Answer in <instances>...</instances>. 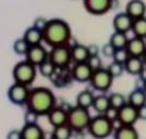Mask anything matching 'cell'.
<instances>
[{
	"instance_id": "obj_1",
	"label": "cell",
	"mask_w": 146,
	"mask_h": 139,
	"mask_svg": "<svg viewBox=\"0 0 146 139\" xmlns=\"http://www.w3.org/2000/svg\"><path fill=\"white\" fill-rule=\"evenodd\" d=\"M26 106L27 110L33 111L38 116H48L56 106V98L49 88L36 87L31 89Z\"/></svg>"
},
{
	"instance_id": "obj_2",
	"label": "cell",
	"mask_w": 146,
	"mask_h": 139,
	"mask_svg": "<svg viewBox=\"0 0 146 139\" xmlns=\"http://www.w3.org/2000/svg\"><path fill=\"white\" fill-rule=\"evenodd\" d=\"M72 32L70 25L62 18H51L43 31V40L50 48L66 45L71 40Z\"/></svg>"
},
{
	"instance_id": "obj_3",
	"label": "cell",
	"mask_w": 146,
	"mask_h": 139,
	"mask_svg": "<svg viewBox=\"0 0 146 139\" xmlns=\"http://www.w3.org/2000/svg\"><path fill=\"white\" fill-rule=\"evenodd\" d=\"M115 122L110 121L105 115H96L91 118L88 132L94 139H106L115 133Z\"/></svg>"
},
{
	"instance_id": "obj_4",
	"label": "cell",
	"mask_w": 146,
	"mask_h": 139,
	"mask_svg": "<svg viewBox=\"0 0 146 139\" xmlns=\"http://www.w3.org/2000/svg\"><path fill=\"white\" fill-rule=\"evenodd\" d=\"M91 118L93 117L90 116L88 109H83L76 105L68 110L67 124L72 128L73 132H83L84 129H88Z\"/></svg>"
},
{
	"instance_id": "obj_5",
	"label": "cell",
	"mask_w": 146,
	"mask_h": 139,
	"mask_svg": "<svg viewBox=\"0 0 146 139\" xmlns=\"http://www.w3.org/2000/svg\"><path fill=\"white\" fill-rule=\"evenodd\" d=\"M12 77L15 83H20V84L29 87L35 81L36 67L31 62H28L27 60L20 61L15 65V67L12 70Z\"/></svg>"
},
{
	"instance_id": "obj_6",
	"label": "cell",
	"mask_w": 146,
	"mask_h": 139,
	"mask_svg": "<svg viewBox=\"0 0 146 139\" xmlns=\"http://www.w3.org/2000/svg\"><path fill=\"white\" fill-rule=\"evenodd\" d=\"M49 59L56 66V68H66L72 62L71 46L66 44L51 48V50L49 51Z\"/></svg>"
},
{
	"instance_id": "obj_7",
	"label": "cell",
	"mask_w": 146,
	"mask_h": 139,
	"mask_svg": "<svg viewBox=\"0 0 146 139\" xmlns=\"http://www.w3.org/2000/svg\"><path fill=\"white\" fill-rule=\"evenodd\" d=\"M113 80H115V78L112 77V75L110 73L108 70L102 67V68L98 70V71H94L93 76H91V80H90V84L95 90L105 93L111 88Z\"/></svg>"
},
{
	"instance_id": "obj_8",
	"label": "cell",
	"mask_w": 146,
	"mask_h": 139,
	"mask_svg": "<svg viewBox=\"0 0 146 139\" xmlns=\"http://www.w3.org/2000/svg\"><path fill=\"white\" fill-rule=\"evenodd\" d=\"M29 92L31 89L27 86L13 82V84L7 90V98L12 104L22 106V105H26L27 100H28Z\"/></svg>"
},
{
	"instance_id": "obj_9",
	"label": "cell",
	"mask_w": 146,
	"mask_h": 139,
	"mask_svg": "<svg viewBox=\"0 0 146 139\" xmlns=\"http://www.w3.org/2000/svg\"><path fill=\"white\" fill-rule=\"evenodd\" d=\"M113 0H83L85 10L91 15H105L112 9Z\"/></svg>"
},
{
	"instance_id": "obj_10",
	"label": "cell",
	"mask_w": 146,
	"mask_h": 139,
	"mask_svg": "<svg viewBox=\"0 0 146 139\" xmlns=\"http://www.w3.org/2000/svg\"><path fill=\"white\" fill-rule=\"evenodd\" d=\"M25 56L27 61L31 62L32 65H34L35 67H38L39 65H42L44 61H46L49 59V51L42 44L33 45V46H29L28 51H27Z\"/></svg>"
},
{
	"instance_id": "obj_11",
	"label": "cell",
	"mask_w": 146,
	"mask_h": 139,
	"mask_svg": "<svg viewBox=\"0 0 146 139\" xmlns=\"http://www.w3.org/2000/svg\"><path fill=\"white\" fill-rule=\"evenodd\" d=\"M139 121L138 109L134 108L133 105L127 104L122 109H119L118 114V123L121 126H134Z\"/></svg>"
},
{
	"instance_id": "obj_12",
	"label": "cell",
	"mask_w": 146,
	"mask_h": 139,
	"mask_svg": "<svg viewBox=\"0 0 146 139\" xmlns=\"http://www.w3.org/2000/svg\"><path fill=\"white\" fill-rule=\"evenodd\" d=\"M94 71L88 65V62H82V63H74V66L72 67L71 75L72 78L79 83H85L90 82L91 76H93Z\"/></svg>"
},
{
	"instance_id": "obj_13",
	"label": "cell",
	"mask_w": 146,
	"mask_h": 139,
	"mask_svg": "<svg viewBox=\"0 0 146 139\" xmlns=\"http://www.w3.org/2000/svg\"><path fill=\"white\" fill-rule=\"evenodd\" d=\"M133 23H134V20L124 11V12L117 13V15L113 17L112 26H113L115 32L128 33V32L131 31V28H133Z\"/></svg>"
},
{
	"instance_id": "obj_14",
	"label": "cell",
	"mask_w": 146,
	"mask_h": 139,
	"mask_svg": "<svg viewBox=\"0 0 146 139\" xmlns=\"http://www.w3.org/2000/svg\"><path fill=\"white\" fill-rule=\"evenodd\" d=\"M67 117H68V110L60 108V106H55L48 115L49 122L54 128L67 124Z\"/></svg>"
},
{
	"instance_id": "obj_15",
	"label": "cell",
	"mask_w": 146,
	"mask_h": 139,
	"mask_svg": "<svg viewBox=\"0 0 146 139\" xmlns=\"http://www.w3.org/2000/svg\"><path fill=\"white\" fill-rule=\"evenodd\" d=\"M127 50L130 56L134 57H143V55L146 51V40L139 37L129 38V41L127 44Z\"/></svg>"
},
{
	"instance_id": "obj_16",
	"label": "cell",
	"mask_w": 146,
	"mask_h": 139,
	"mask_svg": "<svg viewBox=\"0 0 146 139\" xmlns=\"http://www.w3.org/2000/svg\"><path fill=\"white\" fill-rule=\"evenodd\" d=\"M125 12L133 20L143 18L146 15V4L143 0H130L125 6Z\"/></svg>"
},
{
	"instance_id": "obj_17",
	"label": "cell",
	"mask_w": 146,
	"mask_h": 139,
	"mask_svg": "<svg viewBox=\"0 0 146 139\" xmlns=\"http://www.w3.org/2000/svg\"><path fill=\"white\" fill-rule=\"evenodd\" d=\"M71 55H72V61L74 63L86 62L90 57L88 46L83 44H78V43L71 46Z\"/></svg>"
},
{
	"instance_id": "obj_18",
	"label": "cell",
	"mask_w": 146,
	"mask_h": 139,
	"mask_svg": "<svg viewBox=\"0 0 146 139\" xmlns=\"http://www.w3.org/2000/svg\"><path fill=\"white\" fill-rule=\"evenodd\" d=\"M22 139H44V131L42 127L36 124H25L21 129Z\"/></svg>"
},
{
	"instance_id": "obj_19",
	"label": "cell",
	"mask_w": 146,
	"mask_h": 139,
	"mask_svg": "<svg viewBox=\"0 0 146 139\" xmlns=\"http://www.w3.org/2000/svg\"><path fill=\"white\" fill-rule=\"evenodd\" d=\"M113 139H139V133L134 126L117 127L113 133Z\"/></svg>"
},
{
	"instance_id": "obj_20",
	"label": "cell",
	"mask_w": 146,
	"mask_h": 139,
	"mask_svg": "<svg viewBox=\"0 0 146 139\" xmlns=\"http://www.w3.org/2000/svg\"><path fill=\"white\" fill-rule=\"evenodd\" d=\"M144 67H145V63H144L141 57L130 56L129 59H128V61L124 63L125 72L129 73V75H131V76H139Z\"/></svg>"
},
{
	"instance_id": "obj_21",
	"label": "cell",
	"mask_w": 146,
	"mask_h": 139,
	"mask_svg": "<svg viewBox=\"0 0 146 139\" xmlns=\"http://www.w3.org/2000/svg\"><path fill=\"white\" fill-rule=\"evenodd\" d=\"M127 99H128V104L139 109L141 106L146 105V92L143 88H135L133 92H130V94L128 95Z\"/></svg>"
},
{
	"instance_id": "obj_22",
	"label": "cell",
	"mask_w": 146,
	"mask_h": 139,
	"mask_svg": "<svg viewBox=\"0 0 146 139\" xmlns=\"http://www.w3.org/2000/svg\"><path fill=\"white\" fill-rule=\"evenodd\" d=\"M27 43L29 44V46H33V45H39L42 44L43 40V32L36 29L35 27H29V28H27L23 33V37H22Z\"/></svg>"
},
{
	"instance_id": "obj_23",
	"label": "cell",
	"mask_w": 146,
	"mask_h": 139,
	"mask_svg": "<svg viewBox=\"0 0 146 139\" xmlns=\"http://www.w3.org/2000/svg\"><path fill=\"white\" fill-rule=\"evenodd\" d=\"M94 100H95V95L93 94V92H90L88 89L85 90H82L76 98V105L79 106V108H83V109H90L93 108V104H94Z\"/></svg>"
},
{
	"instance_id": "obj_24",
	"label": "cell",
	"mask_w": 146,
	"mask_h": 139,
	"mask_svg": "<svg viewBox=\"0 0 146 139\" xmlns=\"http://www.w3.org/2000/svg\"><path fill=\"white\" fill-rule=\"evenodd\" d=\"M111 108L110 104V96L106 94H100L95 96L94 104H93V109L96 111L98 115H105V112Z\"/></svg>"
},
{
	"instance_id": "obj_25",
	"label": "cell",
	"mask_w": 146,
	"mask_h": 139,
	"mask_svg": "<svg viewBox=\"0 0 146 139\" xmlns=\"http://www.w3.org/2000/svg\"><path fill=\"white\" fill-rule=\"evenodd\" d=\"M129 41L127 33H122V32H113L110 37L108 43L111 44L115 49H123L127 48V44Z\"/></svg>"
},
{
	"instance_id": "obj_26",
	"label": "cell",
	"mask_w": 146,
	"mask_h": 139,
	"mask_svg": "<svg viewBox=\"0 0 146 139\" xmlns=\"http://www.w3.org/2000/svg\"><path fill=\"white\" fill-rule=\"evenodd\" d=\"M73 131L68 124H63L60 127H55L52 131V139H71Z\"/></svg>"
},
{
	"instance_id": "obj_27",
	"label": "cell",
	"mask_w": 146,
	"mask_h": 139,
	"mask_svg": "<svg viewBox=\"0 0 146 139\" xmlns=\"http://www.w3.org/2000/svg\"><path fill=\"white\" fill-rule=\"evenodd\" d=\"M131 31H133V33H134V37H139V38L146 39V17L134 20Z\"/></svg>"
},
{
	"instance_id": "obj_28",
	"label": "cell",
	"mask_w": 146,
	"mask_h": 139,
	"mask_svg": "<svg viewBox=\"0 0 146 139\" xmlns=\"http://www.w3.org/2000/svg\"><path fill=\"white\" fill-rule=\"evenodd\" d=\"M56 66L51 62V60L48 59L46 61H44L42 65H39L38 66V71L39 73L42 75L43 77H46V78H50L52 77V75L55 72H56Z\"/></svg>"
},
{
	"instance_id": "obj_29",
	"label": "cell",
	"mask_w": 146,
	"mask_h": 139,
	"mask_svg": "<svg viewBox=\"0 0 146 139\" xmlns=\"http://www.w3.org/2000/svg\"><path fill=\"white\" fill-rule=\"evenodd\" d=\"M110 96V104H111L112 108L115 109H122L124 105L128 104V99L125 98L122 93H112Z\"/></svg>"
},
{
	"instance_id": "obj_30",
	"label": "cell",
	"mask_w": 146,
	"mask_h": 139,
	"mask_svg": "<svg viewBox=\"0 0 146 139\" xmlns=\"http://www.w3.org/2000/svg\"><path fill=\"white\" fill-rule=\"evenodd\" d=\"M13 51L17 55H26L27 51L29 49V44L23 39V38H18L13 41Z\"/></svg>"
},
{
	"instance_id": "obj_31",
	"label": "cell",
	"mask_w": 146,
	"mask_h": 139,
	"mask_svg": "<svg viewBox=\"0 0 146 139\" xmlns=\"http://www.w3.org/2000/svg\"><path fill=\"white\" fill-rule=\"evenodd\" d=\"M107 70L110 71V73L112 75L113 78H118V77H121L123 75V72L125 71V68H124V65L123 63H119V62H116V61H113L108 65V67Z\"/></svg>"
},
{
	"instance_id": "obj_32",
	"label": "cell",
	"mask_w": 146,
	"mask_h": 139,
	"mask_svg": "<svg viewBox=\"0 0 146 139\" xmlns=\"http://www.w3.org/2000/svg\"><path fill=\"white\" fill-rule=\"evenodd\" d=\"M129 57H130V55H129V53H128L127 48H123V49H116L115 55H113L112 59H113V61L124 65Z\"/></svg>"
},
{
	"instance_id": "obj_33",
	"label": "cell",
	"mask_w": 146,
	"mask_h": 139,
	"mask_svg": "<svg viewBox=\"0 0 146 139\" xmlns=\"http://www.w3.org/2000/svg\"><path fill=\"white\" fill-rule=\"evenodd\" d=\"M86 62H88V65L91 67L93 71H98V70L102 68V61H101V57H100L99 55H96V56H90Z\"/></svg>"
},
{
	"instance_id": "obj_34",
	"label": "cell",
	"mask_w": 146,
	"mask_h": 139,
	"mask_svg": "<svg viewBox=\"0 0 146 139\" xmlns=\"http://www.w3.org/2000/svg\"><path fill=\"white\" fill-rule=\"evenodd\" d=\"M39 116L31 110H27L25 112V124H36Z\"/></svg>"
},
{
	"instance_id": "obj_35",
	"label": "cell",
	"mask_w": 146,
	"mask_h": 139,
	"mask_svg": "<svg viewBox=\"0 0 146 139\" xmlns=\"http://www.w3.org/2000/svg\"><path fill=\"white\" fill-rule=\"evenodd\" d=\"M118 114H119V110L115 109V108H110L106 112H105V116L112 122H118Z\"/></svg>"
},
{
	"instance_id": "obj_36",
	"label": "cell",
	"mask_w": 146,
	"mask_h": 139,
	"mask_svg": "<svg viewBox=\"0 0 146 139\" xmlns=\"http://www.w3.org/2000/svg\"><path fill=\"white\" fill-rule=\"evenodd\" d=\"M115 51H116V49L110 43H106L105 45H102V48H101V53L104 56H106V57H113Z\"/></svg>"
},
{
	"instance_id": "obj_37",
	"label": "cell",
	"mask_w": 146,
	"mask_h": 139,
	"mask_svg": "<svg viewBox=\"0 0 146 139\" xmlns=\"http://www.w3.org/2000/svg\"><path fill=\"white\" fill-rule=\"evenodd\" d=\"M48 21L46 18H44V17H38V18H35L34 22H33V27H35L36 29H39V31H44L45 29V27H46L48 25Z\"/></svg>"
},
{
	"instance_id": "obj_38",
	"label": "cell",
	"mask_w": 146,
	"mask_h": 139,
	"mask_svg": "<svg viewBox=\"0 0 146 139\" xmlns=\"http://www.w3.org/2000/svg\"><path fill=\"white\" fill-rule=\"evenodd\" d=\"M6 139H22V132L17 129H12L6 134Z\"/></svg>"
},
{
	"instance_id": "obj_39",
	"label": "cell",
	"mask_w": 146,
	"mask_h": 139,
	"mask_svg": "<svg viewBox=\"0 0 146 139\" xmlns=\"http://www.w3.org/2000/svg\"><path fill=\"white\" fill-rule=\"evenodd\" d=\"M88 50H89L90 56H96V55H99V46L98 45L91 44L88 46Z\"/></svg>"
},
{
	"instance_id": "obj_40",
	"label": "cell",
	"mask_w": 146,
	"mask_h": 139,
	"mask_svg": "<svg viewBox=\"0 0 146 139\" xmlns=\"http://www.w3.org/2000/svg\"><path fill=\"white\" fill-rule=\"evenodd\" d=\"M138 115H139V120L141 121H146V105L141 106L138 109Z\"/></svg>"
},
{
	"instance_id": "obj_41",
	"label": "cell",
	"mask_w": 146,
	"mask_h": 139,
	"mask_svg": "<svg viewBox=\"0 0 146 139\" xmlns=\"http://www.w3.org/2000/svg\"><path fill=\"white\" fill-rule=\"evenodd\" d=\"M139 78H140V81L143 82V83H145L146 82V66L143 68V71L140 72V75H139Z\"/></svg>"
},
{
	"instance_id": "obj_42",
	"label": "cell",
	"mask_w": 146,
	"mask_h": 139,
	"mask_svg": "<svg viewBox=\"0 0 146 139\" xmlns=\"http://www.w3.org/2000/svg\"><path fill=\"white\" fill-rule=\"evenodd\" d=\"M141 59H143V61H144V63H145V66H146V51H145V54L143 55V57H141Z\"/></svg>"
},
{
	"instance_id": "obj_43",
	"label": "cell",
	"mask_w": 146,
	"mask_h": 139,
	"mask_svg": "<svg viewBox=\"0 0 146 139\" xmlns=\"http://www.w3.org/2000/svg\"><path fill=\"white\" fill-rule=\"evenodd\" d=\"M144 90H145V92H146V82H145V83H144Z\"/></svg>"
},
{
	"instance_id": "obj_44",
	"label": "cell",
	"mask_w": 146,
	"mask_h": 139,
	"mask_svg": "<svg viewBox=\"0 0 146 139\" xmlns=\"http://www.w3.org/2000/svg\"><path fill=\"white\" fill-rule=\"evenodd\" d=\"M145 40H146V39H145Z\"/></svg>"
}]
</instances>
